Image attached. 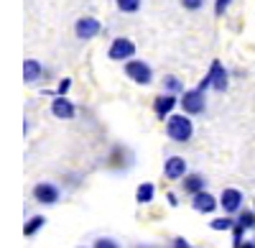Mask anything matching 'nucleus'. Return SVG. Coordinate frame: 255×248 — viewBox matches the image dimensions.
Listing matches in <instances>:
<instances>
[{
  "mask_svg": "<svg viewBox=\"0 0 255 248\" xmlns=\"http://www.w3.org/2000/svg\"><path fill=\"white\" fill-rule=\"evenodd\" d=\"M227 85H230V74H227V69L222 67V61L220 59H215L209 64V72L204 74V79L199 82V90H217V92H225L227 90Z\"/></svg>",
  "mask_w": 255,
  "mask_h": 248,
  "instance_id": "f257e3e1",
  "label": "nucleus"
},
{
  "mask_svg": "<svg viewBox=\"0 0 255 248\" xmlns=\"http://www.w3.org/2000/svg\"><path fill=\"white\" fill-rule=\"evenodd\" d=\"M166 133L171 141H189L191 136H194V126H191V118L184 113V115H168L166 118Z\"/></svg>",
  "mask_w": 255,
  "mask_h": 248,
  "instance_id": "f03ea898",
  "label": "nucleus"
},
{
  "mask_svg": "<svg viewBox=\"0 0 255 248\" xmlns=\"http://www.w3.org/2000/svg\"><path fill=\"white\" fill-rule=\"evenodd\" d=\"M179 105L184 108V113L186 115H199V113H204V108H207V100H204V90H186V92H181V100H179Z\"/></svg>",
  "mask_w": 255,
  "mask_h": 248,
  "instance_id": "7ed1b4c3",
  "label": "nucleus"
},
{
  "mask_svg": "<svg viewBox=\"0 0 255 248\" xmlns=\"http://www.w3.org/2000/svg\"><path fill=\"white\" fill-rule=\"evenodd\" d=\"M125 74L133 82H138V85H151V79H153V69L140 59H128L125 61Z\"/></svg>",
  "mask_w": 255,
  "mask_h": 248,
  "instance_id": "20e7f679",
  "label": "nucleus"
},
{
  "mask_svg": "<svg viewBox=\"0 0 255 248\" xmlns=\"http://www.w3.org/2000/svg\"><path fill=\"white\" fill-rule=\"evenodd\" d=\"M133 54H135V44L130 38H125V36L115 38L110 44V51H108V56L113 61H128V59H133Z\"/></svg>",
  "mask_w": 255,
  "mask_h": 248,
  "instance_id": "39448f33",
  "label": "nucleus"
},
{
  "mask_svg": "<svg viewBox=\"0 0 255 248\" xmlns=\"http://www.w3.org/2000/svg\"><path fill=\"white\" fill-rule=\"evenodd\" d=\"M100 31H102V23H100L97 18H92V15H84V18H79L77 23H74V33H77V38H82V41L95 38Z\"/></svg>",
  "mask_w": 255,
  "mask_h": 248,
  "instance_id": "423d86ee",
  "label": "nucleus"
},
{
  "mask_svg": "<svg viewBox=\"0 0 255 248\" xmlns=\"http://www.w3.org/2000/svg\"><path fill=\"white\" fill-rule=\"evenodd\" d=\"M59 197H61V192H59L56 184H51V182H41V184L33 187V200L38 205H56Z\"/></svg>",
  "mask_w": 255,
  "mask_h": 248,
  "instance_id": "0eeeda50",
  "label": "nucleus"
},
{
  "mask_svg": "<svg viewBox=\"0 0 255 248\" xmlns=\"http://www.w3.org/2000/svg\"><path fill=\"white\" fill-rule=\"evenodd\" d=\"M51 113L61 120H72L77 115V108H74V102L67 97V95H56L54 102H51Z\"/></svg>",
  "mask_w": 255,
  "mask_h": 248,
  "instance_id": "6e6552de",
  "label": "nucleus"
},
{
  "mask_svg": "<svg viewBox=\"0 0 255 248\" xmlns=\"http://www.w3.org/2000/svg\"><path fill=\"white\" fill-rule=\"evenodd\" d=\"M240 205H243V192L240 190H225L222 195H220V208L227 213V215H235V213H240Z\"/></svg>",
  "mask_w": 255,
  "mask_h": 248,
  "instance_id": "1a4fd4ad",
  "label": "nucleus"
},
{
  "mask_svg": "<svg viewBox=\"0 0 255 248\" xmlns=\"http://www.w3.org/2000/svg\"><path fill=\"white\" fill-rule=\"evenodd\" d=\"M179 105V100H176V95H171V92H163V95H158L156 100H153V113L158 115V118H168L171 115V110Z\"/></svg>",
  "mask_w": 255,
  "mask_h": 248,
  "instance_id": "9d476101",
  "label": "nucleus"
},
{
  "mask_svg": "<svg viewBox=\"0 0 255 248\" xmlns=\"http://www.w3.org/2000/svg\"><path fill=\"white\" fill-rule=\"evenodd\" d=\"M163 177L166 179H184L186 177V161L181 156H168L163 164Z\"/></svg>",
  "mask_w": 255,
  "mask_h": 248,
  "instance_id": "9b49d317",
  "label": "nucleus"
},
{
  "mask_svg": "<svg viewBox=\"0 0 255 248\" xmlns=\"http://www.w3.org/2000/svg\"><path fill=\"white\" fill-rule=\"evenodd\" d=\"M191 208H194L197 213H212L215 208H220V202L212 197L207 190H202L197 195H191Z\"/></svg>",
  "mask_w": 255,
  "mask_h": 248,
  "instance_id": "f8f14e48",
  "label": "nucleus"
},
{
  "mask_svg": "<svg viewBox=\"0 0 255 248\" xmlns=\"http://www.w3.org/2000/svg\"><path fill=\"white\" fill-rule=\"evenodd\" d=\"M207 187V179L202 177V174H186L184 179H181V190L186 192V195H197V192H202Z\"/></svg>",
  "mask_w": 255,
  "mask_h": 248,
  "instance_id": "ddd939ff",
  "label": "nucleus"
},
{
  "mask_svg": "<svg viewBox=\"0 0 255 248\" xmlns=\"http://www.w3.org/2000/svg\"><path fill=\"white\" fill-rule=\"evenodd\" d=\"M153 197H156V184H151V182L138 184V192H135L138 205H151V202H153Z\"/></svg>",
  "mask_w": 255,
  "mask_h": 248,
  "instance_id": "4468645a",
  "label": "nucleus"
},
{
  "mask_svg": "<svg viewBox=\"0 0 255 248\" xmlns=\"http://www.w3.org/2000/svg\"><path fill=\"white\" fill-rule=\"evenodd\" d=\"M41 74H44L41 61H38V59H26V64H23V79H26V82H36Z\"/></svg>",
  "mask_w": 255,
  "mask_h": 248,
  "instance_id": "2eb2a0df",
  "label": "nucleus"
},
{
  "mask_svg": "<svg viewBox=\"0 0 255 248\" xmlns=\"http://www.w3.org/2000/svg\"><path fill=\"white\" fill-rule=\"evenodd\" d=\"M44 225H46V218H44V215H33L31 220H26V225H23V233L31 238V236H36L41 228H44Z\"/></svg>",
  "mask_w": 255,
  "mask_h": 248,
  "instance_id": "dca6fc26",
  "label": "nucleus"
},
{
  "mask_svg": "<svg viewBox=\"0 0 255 248\" xmlns=\"http://www.w3.org/2000/svg\"><path fill=\"white\" fill-rule=\"evenodd\" d=\"M235 225H238L235 218H232V215H225V218H215V220H212L209 228H212V231H232Z\"/></svg>",
  "mask_w": 255,
  "mask_h": 248,
  "instance_id": "f3484780",
  "label": "nucleus"
},
{
  "mask_svg": "<svg viewBox=\"0 0 255 248\" xmlns=\"http://www.w3.org/2000/svg\"><path fill=\"white\" fill-rule=\"evenodd\" d=\"M163 90H166V92H171V95H179V92H184V85H181V79H179V77L166 74V77H163Z\"/></svg>",
  "mask_w": 255,
  "mask_h": 248,
  "instance_id": "a211bd4d",
  "label": "nucleus"
},
{
  "mask_svg": "<svg viewBox=\"0 0 255 248\" xmlns=\"http://www.w3.org/2000/svg\"><path fill=\"white\" fill-rule=\"evenodd\" d=\"M238 223L245 225L248 231H250V228L255 231V210H240V213H238Z\"/></svg>",
  "mask_w": 255,
  "mask_h": 248,
  "instance_id": "6ab92c4d",
  "label": "nucleus"
},
{
  "mask_svg": "<svg viewBox=\"0 0 255 248\" xmlns=\"http://www.w3.org/2000/svg\"><path fill=\"white\" fill-rule=\"evenodd\" d=\"M120 13H135L140 10V0H115Z\"/></svg>",
  "mask_w": 255,
  "mask_h": 248,
  "instance_id": "aec40b11",
  "label": "nucleus"
},
{
  "mask_svg": "<svg viewBox=\"0 0 255 248\" xmlns=\"http://www.w3.org/2000/svg\"><path fill=\"white\" fill-rule=\"evenodd\" d=\"M245 231H248V228H245V225H240V223L232 228V248H240V246L245 243Z\"/></svg>",
  "mask_w": 255,
  "mask_h": 248,
  "instance_id": "412c9836",
  "label": "nucleus"
},
{
  "mask_svg": "<svg viewBox=\"0 0 255 248\" xmlns=\"http://www.w3.org/2000/svg\"><path fill=\"white\" fill-rule=\"evenodd\" d=\"M92 248H120V243L113 241V238H97Z\"/></svg>",
  "mask_w": 255,
  "mask_h": 248,
  "instance_id": "4be33fe9",
  "label": "nucleus"
},
{
  "mask_svg": "<svg viewBox=\"0 0 255 248\" xmlns=\"http://www.w3.org/2000/svg\"><path fill=\"white\" fill-rule=\"evenodd\" d=\"M181 5H184L186 10H199V8L204 5V0H181Z\"/></svg>",
  "mask_w": 255,
  "mask_h": 248,
  "instance_id": "5701e85b",
  "label": "nucleus"
},
{
  "mask_svg": "<svg viewBox=\"0 0 255 248\" xmlns=\"http://www.w3.org/2000/svg\"><path fill=\"white\" fill-rule=\"evenodd\" d=\"M230 3H232V0H217V3H215V13L217 15H225L227 8H230Z\"/></svg>",
  "mask_w": 255,
  "mask_h": 248,
  "instance_id": "b1692460",
  "label": "nucleus"
},
{
  "mask_svg": "<svg viewBox=\"0 0 255 248\" xmlns=\"http://www.w3.org/2000/svg\"><path fill=\"white\" fill-rule=\"evenodd\" d=\"M69 87H72V79H69V77H67V79H61V82H59V87H56V95H67Z\"/></svg>",
  "mask_w": 255,
  "mask_h": 248,
  "instance_id": "393cba45",
  "label": "nucleus"
},
{
  "mask_svg": "<svg viewBox=\"0 0 255 248\" xmlns=\"http://www.w3.org/2000/svg\"><path fill=\"white\" fill-rule=\"evenodd\" d=\"M171 248H191V246H189L186 238H174V241H171Z\"/></svg>",
  "mask_w": 255,
  "mask_h": 248,
  "instance_id": "a878e982",
  "label": "nucleus"
},
{
  "mask_svg": "<svg viewBox=\"0 0 255 248\" xmlns=\"http://www.w3.org/2000/svg\"><path fill=\"white\" fill-rule=\"evenodd\" d=\"M166 202L171 205V208H176V205H179V200H176V195H174V192H168V195H166Z\"/></svg>",
  "mask_w": 255,
  "mask_h": 248,
  "instance_id": "bb28decb",
  "label": "nucleus"
},
{
  "mask_svg": "<svg viewBox=\"0 0 255 248\" xmlns=\"http://www.w3.org/2000/svg\"><path fill=\"white\" fill-rule=\"evenodd\" d=\"M240 248H255V241H253V238H250V241H245V243H243V246H240Z\"/></svg>",
  "mask_w": 255,
  "mask_h": 248,
  "instance_id": "cd10ccee",
  "label": "nucleus"
},
{
  "mask_svg": "<svg viewBox=\"0 0 255 248\" xmlns=\"http://www.w3.org/2000/svg\"><path fill=\"white\" fill-rule=\"evenodd\" d=\"M253 210H255V202H253Z\"/></svg>",
  "mask_w": 255,
  "mask_h": 248,
  "instance_id": "c85d7f7f",
  "label": "nucleus"
},
{
  "mask_svg": "<svg viewBox=\"0 0 255 248\" xmlns=\"http://www.w3.org/2000/svg\"><path fill=\"white\" fill-rule=\"evenodd\" d=\"M79 248H84V246H79Z\"/></svg>",
  "mask_w": 255,
  "mask_h": 248,
  "instance_id": "c756f323",
  "label": "nucleus"
}]
</instances>
